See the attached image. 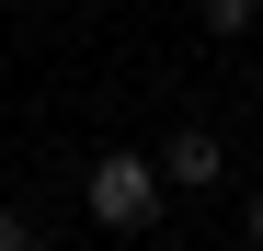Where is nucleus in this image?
I'll return each mask as SVG.
<instances>
[{"mask_svg": "<svg viewBox=\"0 0 263 251\" xmlns=\"http://www.w3.org/2000/svg\"><path fill=\"white\" fill-rule=\"evenodd\" d=\"M92 217H103V228H149V217H160V160H138V149L92 160Z\"/></svg>", "mask_w": 263, "mask_h": 251, "instance_id": "f257e3e1", "label": "nucleus"}, {"mask_svg": "<svg viewBox=\"0 0 263 251\" xmlns=\"http://www.w3.org/2000/svg\"><path fill=\"white\" fill-rule=\"evenodd\" d=\"M160 172H172V183L195 194V183H217V172H229V149H217L206 126H183V137H160Z\"/></svg>", "mask_w": 263, "mask_h": 251, "instance_id": "f03ea898", "label": "nucleus"}, {"mask_svg": "<svg viewBox=\"0 0 263 251\" xmlns=\"http://www.w3.org/2000/svg\"><path fill=\"white\" fill-rule=\"evenodd\" d=\"M195 12H206V34H240V23H252V0H195Z\"/></svg>", "mask_w": 263, "mask_h": 251, "instance_id": "7ed1b4c3", "label": "nucleus"}, {"mask_svg": "<svg viewBox=\"0 0 263 251\" xmlns=\"http://www.w3.org/2000/svg\"><path fill=\"white\" fill-rule=\"evenodd\" d=\"M0 251H34V217H0Z\"/></svg>", "mask_w": 263, "mask_h": 251, "instance_id": "20e7f679", "label": "nucleus"}, {"mask_svg": "<svg viewBox=\"0 0 263 251\" xmlns=\"http://www.w3.org/2000/svg\"><path fill=\"white\" fill-rule=\"evenodd\" d=\"M252 251H263V194H252Z\"/></svg>", "mask_w": 263, "mask_h": 251, "instance_id": "39448f33", "label": "nucleus"}, {"mask_svg": "<svg viewBox=\"0 0 263 251\" xmlns=\"http://www.w3.org/2000/svg\"><path fill=\"white\" fill-rule=\"evenodd\" d=\"M252 12H263V0H252Z\"/></svg>", "mask_w": 263, "mask_h": 251, "instance_id": "423d86ee", "label": "nucleus"}]
</instances>
